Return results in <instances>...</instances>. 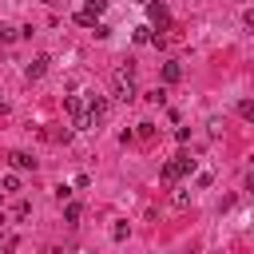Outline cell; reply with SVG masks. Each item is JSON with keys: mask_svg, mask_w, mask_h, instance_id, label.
Instances as JSON below:
<instances>
[{"mask_svg": "<svg viewBox=\"0 0 254 254\" xmlns=\"http://www.w3.org/2000/svg\"><path fill=\"white\" fill-rule=\"evenodd\" d=\"M111 91H115V99H123V103H131V99L139 95V91H135V67H131V64H119V67H115Z\"/></svg>", "mask_w": 254, "mask_h": 254, "instance_id": "6da1fadb", "label": "cell"}, {"mask_svg": "<svg viewBox=\"0 0 254 254\" xmlns=\"http://www.w3.org/2000/svg\"><path fill=\"white\" fill-rule=\"evenodd\" d=\"M64 107H67V115H71V127H75V131H87V127H91V119H87V103H83L79 95H67V99H64Z\"/></svg>", "mask_w": 254, "mask_h": 254, "instance_id": "7a4b0ae2", "label": "cell"}, {"mask_svg": "<svg viewBox=\"0 0 254 254\" xmlns=\"http://www.w3.org/2000/svg\"><path fill=\"white\" fill-rule=\"evenodd\" d=\"M103 8H107V0H87V4L75 12V24H83V28H95V24H99V16H103Z\"/></svg>", "mask_w": 254, "mask_h": 254, "instance_id": "3957f363", "label": "cell"}, {"mask_svg": "<svg viewBox=\"0 0 254 254\" xmlns=\"http://www.w3.org/2000/svg\"><path fill=\"white\" fill-rule=\"evenodd\" d=\"M147 20H151L159 32H167V28H171V12H167V4H163V0H151V4H147Z\"/></svg>", "mask_w": 254, "mask_h": 254, "instance_id": "277c9868", "label": "cell"}, {"mask_svg": "<svg viewBox=\"0 0 254 254\" xmlns=\"http://www.w3.org/2000/svg\"><path fill=\"white\" fill-rule=\"evenodd\" d=\"M87 119H91V127L107 119V99H103V95H91V99H87Z\"/></svg>", "mask_w": 254, "mask_h": 254, "instance_id": "5b68a950", "label": "cell"}, {"mask_svg": "<svg viewBox=\"0 0 254 254\" xmlns=\"http://www.w3.org/2000/svg\"><path fill=\"white\" fill-rule=\"evenodd\" d=\"M48 64H52V60H48V56H36V60H32V64H28V67H24V75H28V79H40V75H44V71H48Z\"/></svg>", "mask_w": 254, "mask_h": 254, "instance_id": "8992f818", "label": "cell"}, {"mask_svg": "<svg viewBox=\"0 0 254 254\" xmlns=\"http://www.w3.org/2000/svg\"><path fill=\"white\" fill-rule=\"evenodd\" d=\"M8 159H12V167H16V171H36V159H32L28 151H12Z\"/></svg>", "mask_w": 254, "mask_h": 254, "instance_id": "52a82bcc", "label": "cell"}, {"mask_svg": "<svg viewBox=\"0 0 254 254\" xmlns=\"http://www.w3.org/2000/svg\"><path fill=\"white\" fill-rule=\"evenodd\" d=\"M159 175H163V183H179V179H183V171H179V163H175V159H167Z\"/></svg>", "mask_w": 254, "mask_h": 254, "instance_id": "ba28073f", "label": "cell"}, {"mask_svg": "<svg viewBox=\"0 0 254 254\" xmlns=\"http://www.w3.org/2000/svg\"><path fill=\"white\" fill-rule=\"evenodd\" d=\"M183 79V67L179 64H163V83H179Z\"/></svg>", "mask_w": 254, "mask_h": 254, "instance_id": "9c48e42d", "label": "cell"}, {"mask_svg": "<svg viewBox=\"0 0 254 254\" xmlns=\"http://www.w3.org/2000/svg\"><path fill=\"white\" fill-rule=\"evenodd\" d=\"M79 218H83V206H79V202H67V206H64V222H71V226H75Z\"/></svg>", "mask_w": 254, "mask_h": 254, "instance_id": "30bf717a", "label": "cell"}, {"mask_svg": "<svg viewBox=\"0 0 254 254\" xmlns=\"http://www.w3.org/2000/svg\"><path fill=\"white\" fill-rule=\"evenodd\" d=\"M175 163H179V171H183V175H190V171H194V159H190V151H179V155H175Z\"/></svg>", "mask_w": 254, "mask_h": 254, "instance_id": "8fae6325", "label": "cell"}, {"mask_svg": "<svg viewBox=\"0 0 254 254\" xmlns=\"http://www.w3.org/2000/svg\"><path fill=\"white\" fill-rule=\"evenodd\" d=\"M0 190H4V194H16V190H20V179H16V175H4V179H0Z\"/></svg>", "mask_w": 254, "mask_h": 254, "instance_id": "7c38bea8", "label": "cell"}, {"mask_svg": "<svg viewBox=\"0 0 254 254\" xmlns=\"http://www.w3.org/2000/svg\"><path fill=\"white\" fill-rule=\"evenodd\" d=\"M16 36H20V28H12V24H0V40H4V44H12Z\"/></svg>", "mask_w": 254, "mask_h": 254, "instance_id": "4fadbf2b", "label": "cell"}, {"mask_svg": "<svg viewBox=\"0 0 254 254\" xmlns=\"http://www.w3.org/2000/svg\"><path fill=\"white\" fill-rule=\"evenodd\" d=\"M143 99H147V103H159V107H163V103H167V91H163V87H155V91H147Z\"/></svg>", "mask_w": 254, "mask_h": 254, "instance_id": "5bb4252c", "label": "cell"}, {"mask_svg": "<svg viewBox=\"0 0 254 254\" xmlns=\"http://www.w3.org/2000/svg\"><path fill=\"white\" fill-rule=\"evenodd\" d=\"M131 40H135V44H151V28H135Z\"/></svg>", "mask_w": 254, "mask_h": 254, "instance_id": "9a60e30c", "label": "cell"}, {"mask_svg": "<svg viewBox=\"0 0 254 254\" xmlns=\"http://www.w3.org/2000/svg\"><path fill=\"white\" fill-rule=\"evenodd\" d=\"M238 115H242V119H254V103L242 99V103H238Z\"/></svg>", "mask_w": 254, "mask_h": 254, "instance_id": "2e32d148", "label": "cell"}, {"mask_svg": "<svg viewBox=\"0 0 254 254\" xmlns=\"http://www.w3.org/2000/svg\"><path fill=\"white\" fill-rule=\"evenodd\" d=\"M135 135H139V139H151V135H155V123H139V131H135Z\"/></svg>", "mask_w": 254, "mask_h": 254, "instance_id": "e0dca14e", "label": "cell"}]
</instances>
